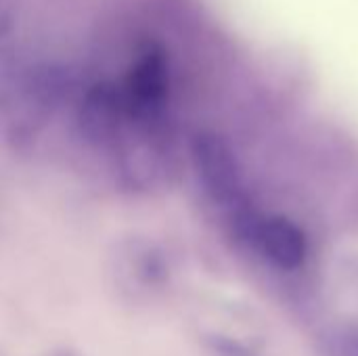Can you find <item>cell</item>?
I'll return each instance as SVG.
<instances>
[{
    "label": "cell",
    "mask_w": 358,
    "mask_h": 356,
    "mask_svg": "<svg viewBox=\"0 0 358 356\" xmlns=\"http://www.w3.org/2000/svg\"><path fill=\"white\" fill-rule=\"evenodd\" d=\"M170 94V63L159 46H149L134 61L122 90L128 113L138 120L155 118Z\"/></svg>",
    "instance_id": "6da1fadb"
},
{
    "label": "cell",
    "mask_w": 358,
    "mask_h": 356,
    "mask_svg": "<svg viewBox=\"0 0 358 356\" xmlns=\"http://www.w3.org/2000/svg\"><path fill=\"white\" fill-rule=\"evenodd\" d=\"M193 164L210 197L222 206L233 204L241 193V174L237 157L224 136L199 132L191 145Z\"/></svg>",
    "instance_id": "7a4b0ae2"
},
{
    "label": "cell",
    "mask_w": 358,
    "mask_h": 356,
    "mask_svg": "<svg viewBox=\"0 0 358 356\" xmlns=\"http://www.w3.org/2000/svg\"><path fill=\"white\" fill-rule=\"evenodd\" d=\"M128 115L124 97L111 86L99 84L86 92L80 107V128L88 143L105 147L117 141L122 122Z\"/></svg>",
    "instance_id": "3957f363"
},
{
    "label": "cell",
    "mask_w": 358,
    "mask_h": 356,
    "mask_svg": "<svg viewBox=\"0 0 358 356\" xmlns=\"http://www.w3.org/2000/svg\"><path fill=\"white\" fill-rule=\"evenodd\" d=\"M254 237L258 241V248L264 252V256L285 269V271H294L298 266L304 264L306 260V237L300 231L298 225H294L289 218L283 216H271V218H262L256 225Z\"/></svg>",
    "instance_id": "277c9868"
}]
</instances>
